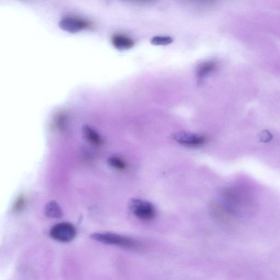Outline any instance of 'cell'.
<instances>
[{"mask_svg": "<svg viewBox=\"0 0 280 280\" xmlns=\"http://www.w3.org/2000/svg\"><path fill=\"white\" fill-rule=\"evenodd\" d=\"M223 197L226 204L224 209L231 216H241L254 209V196L246 187L239 186L227 188L224 190Z\"/></svg>", "mask_w": 280, "mask_h": 280, "instance_id": "6da1fadb", "label": "cell"}, {"mask_svg": "<svg viewBox=\"0 0 280 280\" xmlns=\"http://www.w3.org/2000/svg\"><path fill=\"white\" fill-rule=\"evenodd\" d=\"M91 238L101 243L119 246L125 249H136L140 246L137 240L113 233H95L91 234Z\"/></svg>", "mask_w": 280, "mask_h": 280, "instance_id": "7a4b0ae2", "label": "cell"}, {"mask_svg": "<svg viewBox=\"0 0 280 280\" xmlns=\"http://www.w3.org/2000/svg\"><path fill=\"white\" fill-rule=\"evenodd\" d=\"M129 206L133 214L140 219L150 221L155 217L154 206L148 201L134 198L130 200Z\"/></svg>", "mask_w": 280, "mask_h": 280, "instance_id": "3957f363", "label": "cell"}, {"mask_svg": "<svg viewBox=\"0 0 280 280\" xmlns=\"http://www.w3.org/2000/svg\"><path fill=\"white\" fill-rule=\"evenodd\" d=\"M50 237L57 242L68 243L72 242L77 235L76 227L69 222L56 224L50 229Z\"/></svg>", "mask_w": 280, "mask_h": 280, "instance_id": "277c9868", "label": "cell"}, {"mask_svg": "<svg viewBox=\"0 0 280 280\" xmlns=\"http://www.w3.org/2000/svg\"><path fill=\"white\" fill-rule=\"evenodd\" d=\"M61 29L69 32L75 33L91 27L90 22L75 16H65L59 22Z\"/></svg>", "mask_w": 280, "mask_h": 280, "instance_id": "5b68a950", "label": "cell"}, {"mask_svg": "<svg viewBox=\"0 0 280 280\" xmlns=\"http://www.w3.org/2000/svg\"><path fill=\"white\" fill-rule=\"evenodd\" d=\"M172 137L177 143L190 147L199 146L206 141L204 136L186 132L175 133L173 134Z\"/></svg>", "mask_w": 280, "mask_h": 280, "instance_id": "8992f818", "label": "cell"}, {"mask_svg": "<svg viewBox=\"0 0 280 280\" xmlns=\"http://www.w3.org/2000/svg\"><path fill=\"white\" fill-rule=\"evenodd\" d=\"M82 132L84 138L89 144L95 147H100L103 145V138L93 128L85 126L83 127Z\"/></svg>", "mask_w": 280, "mask_h": 280, "instance_id": "52a82bcc", "label": "cell"}, {"mask_svg": "<svg viewBox=\"0 0 280 280\" xmlns=\"http://www.w3.org/2000/svg\"><path fill=\"white\" fill-rule=\"evenodd\" d=\"M111 43L115 48L121 50L130 49L134 45L132 38L121 33H116L112 36Z\"/></svg>", "mask_w": 280, "mask_h": 280, "instance_id": "ba28073f", "label": "cell"}, {"mask_svg": "<svg viewBox=\"0 0 280 280\" xmlns=\"http://www.w3.org/2000/svg\"><path fill=\"white\" fill-rule=\"evenodd\" d=\"M44 212L46 216L50 218H59L63 215L61 207L54 200L50 201L46 204Z\"/></svg>", "mask_w": 280, "mask_h": 280, "instance_id": "9c48e42d", "label": "cell"}, {"mask_svg": "<svg viewBox=\"0 0 280 280\" xmlns=\"http://www.w3.org/2000/svg\"><path fill=\"white\" fill-rule=\"evenodd\" d=\"M109 165L114 169L119 171H124L126 169L127 164L125 161L119 156H112L108 160Z\"/></svg>", "mask_w": 280, "mask_h": 280, "instance_id": "30bf717a", "label": "cell"}, {"mask_svg": "<svg viewBox=\"0 0 280 280\" xmlns=\"http://www.w3.org/2000/svg\"><path fill=\"white\" fill-rule=\"evenodd\" d=\"M215 67L216 65L214 62L206 61V62L202 63L199 66L197 70V74L200 77H204L214 70Z\"/></svg>", "mask_w": 280, "mask_h": 280, "instance_id": "8fae6325", "label": "cell"}, {"mask_svg": "<svg viewBox=\"0 0 280 280\" xmlns=\"http://www.w3.org/2000/svg\"><path fill=\"white\" fill-rule=\"evenodd\" d=\"M151 43L155 46L167 45L172 42V39L170 36H155L151 39Z\"/></svg>", "mask_w": 280, "mask_h": 280, "instance_id": "7c38bea8", "label": "cell"}, {"mask_svg": "<svg viewBox=\"0 0 280 280\" xmlns=\"http://www.w3.org/2000/svg\"><path fill=\"white\" fill-rule=\"evenodd\" d=\"M26 198L24 195H20L16 199L13 205L12 210L14 212L18 213L23 210L26 205Z\"/></svg>", "mask_w": 280, "mask_h": 280, "instance_id": "4fadbf2b", "label": "cell"}, {"mask_svg": "<svg viewBox=\"0 0 280 280\" xmlns=\"http://www.w3.org/2000/svg\"><path fill=\"white\" fill-rule=\"evenodd\" d=\"M273 136L268 131H263L259 136L260 141L263 143H268L272 141Z\"/></svg>", "mask_w": 280, "mask_h": 280, "instance_id": "5bb4252c", "label": "cell"}]
</instances>
